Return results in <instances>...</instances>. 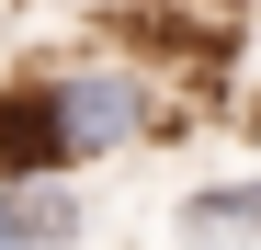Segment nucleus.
Wrapping results in <instances>:
<instances>
[{
	"mask_svg": "<svg viewBox=\"0 0 261 250\" xmlns=\"http://www.w3.org/2000/svg\"><path fill=\"white\" fill-rule=\"evenodd\" d=\"M34 80H46L57 137H68L80 171H102V159L159 148V137H170V80H159L137 46H80V57H46Z\"/></svg>",
	"mask_w": 261,
	"mask_h": 250,
	"instance_id": "nucleus-1",
	"label": "nucleus"
},
{
	"mask_svg": "<svg viewBox=\"0 0 261 250\" xmlns=\"http://www.w3.org/2000/svg\"><path fill=\"white\" fill-rule=\"evenodd\" d=\"M46 171H80V159H68V137H57L46 80L12 68V80H0V182H46Z\"/></svg>",
	"mask_w": 261,
	"mask_h": 250,
	"instance_id": "nucleus-2",
	"label": "nucleus"
},
{
	"mask_svg": "<svg viewBox=\"0 0 261 250\" xmlns=\"http://www.w3.org/2000/svg\"><path fill=\"white\" fill-rule=\"evenodd\" d=\"M182 228L193 250H239V239H261V171H239V182H204V193H182Z\"/></svg>",
	"mask_w": 261,
	"mask_h": 250,
	"instance_id": "nucleus-3",
	"label": "nucleus"
},
{
	"mask_svg": "<svg viewBox=\"0 0 261 250\" xmlns=\"http://www.w3.org/2000/svg\"><path fill=\"white\" fill-rule=\"evenodd\" d=\"M12 193H23V239H34V250H80V239H91V193H80V171L12 182Z\"/></svg>",
	"mask_w": 261,
	"mask_h": 250,
	"instance_id": "nucleus-4",
	"label": "nucleus"
},
{
	"mask_svg": "<svg viewBox=\"0 0 261 250\" xmlns=\"http://www.w3.org/2000/svg\"><path fill=\"white\" fill-rule=\"evenodd\" d=\"M0 250H34V239H23V193H12V182H0Z\"/></svg>",
	"mask_w": 261,
	"mask_h": 250,
	"instance_id": "nucleus-5",
	"label": "nucleus"
},
{
	"mask_svg": "<svg viewBox=\"0 0 261 250\" xmlns=\"http://www.w3.org/2000/svg\"><path fill=\"white\" fill-rule=\"evenodd\" d=\"M102 12H125V0H102Z\"/></svg>",
	"mask_w": 261,
	"mask_h": 250,
	"instance_id": "nucleus-6",
	"label": "nucleus"
}]
</instances>
